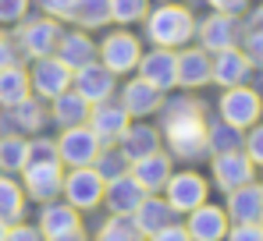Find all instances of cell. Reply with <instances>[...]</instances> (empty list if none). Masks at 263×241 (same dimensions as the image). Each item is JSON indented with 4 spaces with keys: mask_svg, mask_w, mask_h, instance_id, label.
Wrapping results in <instances>:
<instances>
[{
    "mask_svg": "<svg viewBox=\"0 0 263 241\" xmlns=\"http://www.w3.org/2000/svg\"><path fill=\"white\" fill-rule=\"evenodd\" d=\"M135 68H139V78L149 82L153 89H160V92H164V89H175V82H178V53L157 46V50L142 53Z\"/></svg>",
    "mask_w": 263,
    "mask_h": 241,
    "instance_id": "7",
    "label": "cell"
},
{
    "mask_svg": "<svg viewBox=\"0 0 263 241\" xmlns=\"http://www.w3.org/2000/svg\"><path fill=\"white\" fill-rule=\"evenodd\" d=\"M164 131H167V146L175 149V156H181V160L203 156L206 117H203V107L196 99H175V107L164 114Z\"/></svg>",
    "mask_w": 263,
    "mask_h": 241,
    "instance_id": "1",
    "label": "cell"
},
{
    "mask_svg": "<svg viewBox=\"0 0 263 241\" xmlns=\"http://www.w3.org/2000/svg\"><path fill=\"white\" fill-rule=\"evenodd\" d=\"M167 206L175 209V213H192L196 206H203L206 202V181L199 177V174H192V170H181V174H171L167 177Z\"/></svg>",
    "mask_w": 263,
    "mask_h": 241,
    "instance_id": "6",
    "label": "cell"
},
{
    "mask_svg": "<svg viewBox=\"0 0 263 241\" xmlns=\"http://www.w3.org/2000/svg\"><path fill=\"white\" fill-rule=\"evenodd\" d=\"M210 7L220 14H242L246 11V0H210Z\"/></svg>",
    "mask_w": 263,
    "mask_h": 241,
    "instance_id": "45",
    "label": "cell"
},
{
    "mask_svg": "<svg viewBox=\"0 0 263 241\" xmlns=\"http://www.w3.org/2000/svg\"><path fill=\"white\" fill-rule=\"evenodd\" d=\"M246 156L263 167V124H253V131L246 138Z\"/></svg>",
    "mask_w": 263,
    "mask_h": 241,
    "instance_id": "39",
    "label": "cell"
},
{
    "mask_svg": "<svg viewBox=\"0 0 263 241\" xmlns=\"http://www.w3.org/2000/svg\"><path fill=\"white\" fill-rule=\"evenodd\" d=\"M22 213H25V188L4 174L0 177V220L7 227L11 224H22Z\"/></svg>",
    "mask_w": 263,
    "mask_h": 241,
    "instance_id": "27",
    "label": "cell"
},
{
    "mask_svg": "<svg viewBox=\"0 0 263 241\" xmlns=\"http://www.w3.org/2000/svg\"><path fill=\"white\" fill-rule=\"evenodd\" d=\"M256 18H260V22H263V7H260V14H256Z\"/></svg>",
    "mask_w": 263,
    "mask_h": 241,
    "instance_id": "49",
    "label": "cell"
},
{
    "mask_svg": "<svg viewBox=\"0 0 263 241\" xmlns=\"http://www.w3.org/2000/svg\"><path fill=\"white\" fill-rule=\"evenodd\" d=\"M146 32H149V39L157 43V46L171 50V46H185V43L192 39V32H196V22H192V14H189L185 7L164 4V7H157V11L149 14V22H146Z\"/></svg>",
    "mask_w": 263,
    "mask_h": 241,
    "instance_id": "2",
    "label": "cell"
},
{
    "mask_svg": "<svg viewBox=\"0 0 263 241\" xmlns=\"http://www.w3.org/2000/svg\"><path fill=\"white\" fill-rule=\"evenodd\" d=\"M64 188V174L61 163H32L25 167V192L36 202H53Z\"/></svg>",
    "mask_w": 263,
    "mask_h": 241,
    "instance_id": "12",
    "label": "cell"
},
{
    "mask_svg": "<svg viewBox=\"0 0 263 241\" xmlns=\"http://www.w3.org/2000/svg\"><path fill=\"white\" fill-rule=\"evenodd\" d=\"M7 238V224H4V220H0V241Z\"/></svg>",
    "mask_w": 263,
    "mask_h": 241,
    "instance_id": "48",
    "label": "cell"
},
{
    "mask_svg": "<svg viewBox=\"0 0 263 241\" xmlns=\"http://www.w3.org/2000/svg\"><path fill=\"white\" fill-rule=\"evenodd\" d=\"M103 188H107V181L92 167H71L61 192H64L68 206H75V209H96L103 202Z\"/></svg>",
    "mask_w": 263,
    "mask_h": 241,
    "instance_id": "5",
    "label": "cell"
},
{
    "mask_svg": "<svg viewBox=\"0 0 263 241\" xmlns=\"http://www.w3.org/2000/svg\"><path fill=\"white\" fill-rule=\"evenodd\" d=\"M249 75V61H246V53L242 50H235V46H228V50H217V57L210 61V78L224 85V89H231V85H242Z\"/></svg>",
    "mask_w": 263,
    "mask_h": 241,
    "instance_id": "18",
    "label": "cell"
},
{
    "mask_svg": "<svg viewBox=\"0 0 263 241\" xmlns=\"http://www.w3.org/2000/svg\"><path fill=\"white\" fill-rule=\"evenodd\" d=\"M92 43L82 36V32H71V36H61V43H57V61L68 68V71H79V68H86V64H92Z\"/></svg>",
    "mask_w": 263,
    "mask_h": 241,
    "instance_id": "26",
    "label": "cell"
},
{
    "mask_svg": "<svg viewBox=\"0 0 263 241\" xmlns=\"http://www.w3.org/2000/svg\"><path fill=\"white\" fill-rule=\"evenodd\" d=\"M189 238L192 241H220L228 234V213L220 209V206H196L192 213H189Z\"/></svg>",
    "mask_w": 263,
    "mask_h": 241,
    "instance_id": "14",
    "label": "cell"
},
{
    "mask_svg": "<svg viewBox=\"0 0 263 241\" xmlns=\"http://www.w3.org/2000/svg\"><path fill=\"white\" fill-rule=\"evenodd\" d=\"M235 36H238L235 14H220V11L210 14V18L203 22V29H199V43H203V50H210V53L235 46Z\"/></svg>",
    "mask_w": 263,
    "mask_h": 241,
    "instance_id": "22",
    "label": "cell"
},
{
    "mask_svg": "<svg viewBox=\"0 0 263 241\" xmlns=\"http://www.w3.org/2000/svg\"><path fill=\"white\" fill-rule=\"evenodd\" d=\"M40 231L43 238H61L68 231H79V209L68 206V202H43V213H40Z\"/></svg>",
    "mask_w": 263,
    "mask_h": 241,
    "instance_id": "21",
    "label": "cell"
},
{
    "mask_svg": "<svg viewBox=\"0 0 263 241\" xmlns=\"http://www.w3.org/2000/svg\"><path fill=\"white\" fill-rule=\"evenodd\" d=\"M228 220L235 224H263V185H242L228 192V206H224Z\"/></svg>",
    "mask_w": 263,
    "mask_h": 241,
    "instance_id": "10",
    "label": "cell"
},
{
    "mask_svg": "<svg viewBox=\"0 0 263 241\" xmlns=\"http://www.w3.org/2000/svg\"><path fill=\"white\" fill-rule=\"evenodd\" d=\"M246 61H249V64H260V68H263V29L249 32V39H246Z\"/></svg>",
    "mask_w": 263,
    "mask_h": 241,
    "instance_id": "42",
    "label": "cell"
},
{
    "mask_svg": "<svg viewBox=\"0 0 263 241\" xmlns=\"http://www.w3.org/2000/svg\"><path fill=\"white\" fill-rule=\"evenodd\" d=\"M128 167H132V160L121 149H100V156L92 160V170H96L103 181H114V177L128 174Z\"/></svg>",
    "mask_w": 263,
    "mask_h": 241,
    "instance_id": "32",
    "label": "cell"
},
{
    "mask_svg": "<svg viewBox=\"0 0 263 241\" xmlns=\"http://www.w3.org/2000/svg\"><path fill=\"white\" fill-rule=\"evenodd\" d=\"M100 57H103V68H107L110 75H125V71H132V68L139 64L142 50H139V39H135V36L114 32V36H107V39L100 43Z\"/></svg>",
    "mask_w": 263,
    "mask_h": 241,
    "instance_id": "9",
    "label": "cell"
},
{
    "mask_svg": "<svg viewBox=\"0 0 263 241\" xmlns=\"http://www.w3.org/2000/svg\"><path fill=\"white\" fill-rule=\"evenodd\" d=\"M29 96V75L22 71V68H4L0 71V103L4 107H14V103H22Z\"/></svg>",
    "mask_w": 263,
    "mask_h": 241,
    "instance_id": "29",
    "label": "cell"
},
{
    "mask_svg": "<svg viewBox=\"0 0 263 241\" xmlns=\"http://www.w3.org/2000/svg\"><path fill=\"white\" fill-rule=\"evenodd\" d=\"M128 170H132V177L146 188V195H153V192H160V188L167 185V177H171V160L157 149V153H149V156L135 160Z\"/></svg>",
    "mask_w": 263,
    "mask_h": 241,
    "instance_id": "20",
    "label": "cell"
},
{
    "mask_svg": "<svg viewBox=\"0 0 263 241\" xmlns=\"http://www.w3.org/2000/svg\"><path fill=\"white\" fill-rule=\"evenodd\" d=\"M228 241H263V224H235L228 227Z\"/></svg>",
    "mask_w": 263,
    "mask_h": 241,
    "instance_id": "38",
    "label": "cell"
},
{
    "mask_svg": "<svg viewBox=\"0 0 263 241\" xmlns=\"http://www.w3.org/2000/svg\"><path fill=\"white\" fill-rule=\"evenodd\" d=\"M18 43L25 46V53L29 57H50L53 50H57V43H61V25L53 22V18H40V22H32V25H25L22 32H18Z\"/></svg>",
    "mask_w": 263,
    "mask_h": 241,
    "instance_id": "15",
    "label": "cell"
},
{
    "mask_svg": "<svg viewBox=\"0 0 263 241\" xmlns=\"http://www.w3.org/2000/svg\"><path fill=\"white\" fill-rule=\"evenodd\" d=\"M50 241H86L82 231H68V234H61V238H50Z\"/></svg>",
    "mask_w": 263,
    "mask_h": 241,
    "instance_id": "47",
    "label": "cell"
},
{
    "mask_svg": "<svg viewBox=\"0 0 263 241\" xmlns=\"http://www.w3.org/2000/svg\"><path fill=\"white\" fill-rule=\"evenodd\" d=\"M4 241H46V238H43V231H40V227H29V224H11Z\"/></svg>",
    "mask_w": 263,
    "mask_h": 241,
    "instance_id": "40",
    "label": "cell"
},
{
    "mask_svg": "<svg viewBox=\"0 0 263 241\" xmlns=\"http://www.w3.org/2000/svg\"><path fill=\"white\" fill-rule=\"evenodd\" d=\"M100 149H103V142L92 135V128L75 124V128H64V135L57 142V160L68 163V167H92Z\"/></svg>",
    "mask_w": 263,
    "mask_h": 241,
    "instance_id": "3",
    "label": "cell"
},
{
    "mask_svg": "<svg viewBox=\"0 0 263 241\" xmlns=\"http://www.w3.org/2000/svg\"><path fill=\"white\" fill-rule=\"evenodd\" d=\"M253 167H256V163L249 160L242 149H235V153H217V156H214V181H217V188H224V192L242 188V185L253 181Z\"/></svg>",
    "mask_w": 263,
    "mask_h": 241,
    "instance_id": "11",
    "label": "cell"
},
{
    "mask_svg": "<svg viewBox=\"0 0 263 241\" xmlns=\"http://www.w3.org/2000/svg\"><path fill=\"white\" fill-rule=\"evenodd\" d=\"M25 7H29V0H0V22L11 25V22L25 18Z\"/></svg>",
    "mask_w": 263,
    "mask_h": 241,
    "instance_id": "41",
    "label": "cell"
},
{
    "mask_svg": "<svg viewBox=\"0 0 263 241\" xmlns=\"http://www.w3.org/2000/svg\"><path fill=\"white\" fill-rule=\"evenodd\" d=\"M242 146V135H238V128H231V124H214V128H206V149H214V153H235Z\"/></svg>",
    "mask_w": 263,
    "mask_h": 241,
    "instance_id": "33",
    "label": "cell"
},
{
    "mask_svg": "<svg viewBox=\"0 0 263 241\" xmlns=\"http://www.w3.org/2000/svg\"><path fill=\"white\" fill-rule=\"evenodd\" d=\"M25 153H29V142H25V138L4 135V138H0V170H4V174L25 170Z\"/></svg>",
    "mask_w": 263,
    "mask_h": 241,
    "instance_id": "31",
    "label": "cell"
},
{
    "mask_svg": "<svg viewBox=\"0 0 263 241\" xmlns=\"http://www.w3.org/2000/svg\"><path fill=\"white\" fill-rule=\"evenodd\" d=\"M89 128L100 142H121V135L128 131V110L114 99H103V103H92L89 110Z\"/></svg>",
    "mask_w": 263,
    "mask_h": 241,
    "instance_id": "8",
    "label": "cell"
},
{
    "mask_svg": "<svg viewBox=\"0 0 263 241\" xmlns=\"http://www.w3.org/2000/svg\"><path fill=\"white\" fill-rule=\"evenodd\" d=\"M68 18H75L82 29H100L103 22H110V0H75Z\"/></svg>",
    "mask_w": 263,
    "mask_h": 241,
    "instance_id": "30",
    "label": "cell"
},
{
    "mask_svg": "<svg viewBox=\"0 0 263 241\" xmlns=\"http://www.w3.org/2000/svg\"><path fill=\"white\" fill-rule=\"evenodd\" d=\"M206 82H210V57H206V50H185V53H178V85L199 89Z\"/></svg>",
    "mask_w": 263,
    "mask_h": 241,
    "instance_id": "24",
    "label": "cell"
},
{
    "mask_svg": "<svg viewBox=\"0 0 263 241\" xmlns=\"http://www.w3.org/2000/svg\"><path fill=\"white\" fill-rule=\"evenodd\" d=\"M68 85H71V71H68L57 57H40L36 71H32V89H36L40 96H46V99H53V96H61Z\"/></svg>",
    "mask_w": 263,
    "mask_h": 241,
    "instance_id": "19",
    "label": "cell"
},
{
    "mask_svg": "<svg viewBox=\"0 0 263 241\" xmlns=\"http://www.w3.org/2000/svg\"><path fill=\"white\" fill-rule=\"evenodd\" d=\"M96 241H142V234L135 231V224L128 216H114V220L103 224V231L96 234Z\"/></svg>",
    "mask_w": 263,
    "mask_h": 241,
    "instance_id": "35",
    "label": "cell"
},
{
    "mask_svg": "<svg viewBox=\"0 0 263 241\" xmlns=\"http://www.w3.org/2000/svg\"><path fill=\"white\" fill-rule=\"evenodd\" d=\"M75 92H79L86 103H103V99H110V92H114V75H110L103 64H86V68H79V75H75Z\"/></svg>",
    "mask_w": 263,
    "mask_h": 241,
    "instance_id": "17",
    "label": "cell"
},
{
    "mask_svg": "<svg viewBox=\"0 0 263 241\" xmlns=\"http://www.w3.org/2000/svg\"><path fill=\"white\" fill-rule=\"evenodd\" d=\"M160 149V135H157V128H146V124H135L128 131L121 135V153L128 156L132 163L142 160V156H149V153H157Z\"/></svg>",
    "mask_w": 263,
    "mask_h": 241,
    "instance_id": "25",
    "label": "cell"
},
{
    "mask_svg": "<svg viewBox=\"0 0 263 241\" xmlns=\"http://www.w3.org/2000/svg\"><path fill=\"white\" fill-rule=\"evenodd\" d=\"M57 103H53V120L57 124H64V128H75V124H86L89 117V103L79 96V92H61V96H53Z\"/></svg>",
    "mask_w": 263,
    "mask_h": 241,
    "instance_id": "28",
    "label": "cell"
},
{
    "mask_svg": "<svg viewBox=\"0 0 263 241\" xmlns=\"http://www.w3.org/2000/svg\"><path fill=\"white\" fill-rule=\"evenodd\" d=\"M132 224L142 238H153L157 231H164L167 224H175V209L167 206V199H157V195H146L139 202V209L132 213Z\"/></svg>",
    "mask_w": 263,
    "mask_h": 241,
    "instance_id": "16",
    "label": "cell"
},
{
    "mask_svg": "<svg viewBox=\"0 0 263 241\" xmlns=\"http://www.w3.org/2000/svg\"><path fill=\"white\" fill-rule=\"evenodd\" d=\"M142 199H146V188H142L132 174H121V177L107 181V188H103V202L110 206L114 216H132Z\"/></svg>",
    "mask_w": 263,
    "mask_h": 241,
    "instance_id": "13",
    "label": "cell"
},
{
    "mask_svg": "<svg viewBox=\"0 0 263 241\" xmlns=\"http://www.w3.org/2000/svg\"><path fill=\"white\" fill-rule=\"evenodd\" d=\"M32 163H61V160H57V142H50V138H36V142H29L25 167H32Z\"/></svg>",
    "mask_w": 263,
    "mask_h": 241,
    "instance_id": "36",
    "label": "cell"
},
{
    "mask_svg": "<svg viewBox=\"0 0 263 241\" xmlns=\"http://www.w3.org/2000/svg\"><path fill=\"white\" fill-rule=\"evenodd\" d=\"M263 114V99L260 92L246 89V85H231L224 96H220V117L231 128H253Z\"/></svg>",
    "mask_w": 263,
    "mask_h": 241,
    "instance_id": "4",
    "label": "cell"
},
{
    "mask_svg": "<svg viewBox=\"0 0 263 241\" xmlns=\"http://www.w3.org/2000/svg\"><path fill=\"white\" fill-rule=\"evenodd\" d=\"M149 241H192V238H189V231H185V227H178V224H167L164 231H157V234H153Z\"/></svg>",
    "mask_w": 263,
    "mask_h": 241,
    "instance_id": "43",
    "label": "cell"
},
{
    "mask_svg": "<svg viewBox=\"0 0 263 241\" xmlns=\"http://www.w3.org/2000/svg\"><path fill=\"white\" fill-rule=\"evenodd\" d=\"M11 64H14V50H11V43H7V39H0V71L11 68Z\"/></svg>",
    "mask_w": 263,
    "mask_h": 241,
    "instance_id": "46",
    "label": "cell"
},
{
    "mask_svg": "<svg viewBox=\"0 0 263 241\" xmlns=\"http://www.w3.org/2000/svg\"><path fill=\"white\" fill-rule=\"evenodd\" d=\"M71 4H75V0H43L46 14H53V18H68V14H71Z\"/></svg>",
    "mask_w": 263,
    "mask_h": 241,
    "instance_id": "44",
    "label": "cell"
},
{
    "mask_svg": "<svg viewBox=\"0 0 263 241\" xmlns=\"http://www.w3.org/2000/svg\"><path fill=\"white\" fill-rule=\"evenodd\" d=\"M142 14H146V0H110L114 22H139Z\"/></svg>",
    "mask_w": 263,
    "mask_h": 241,
    "instance_id": "37",
    "label": "cell"
},
{
    "mask_svg": "<svg viewBox=\"0 0 263 241\" xmlns=\"http://www.w3.org/2000/svg\"><path fill=\"white\" fill-rule=\"evenodd\" d=\"M121 107L128 110V117H146V114H153L160 107V89H153L149 82L135 78L121 92Z\"/></svg>",
    "mask_w": 263,
    "mask_h": 241,
    "instance_id": "23",
    "label": "cell"
},
{
    "mask_svg": "<svg viewBox=\"0 0 263 241\" xmlns=\"http://www.w3.org/2000/svg\"><path fill=\"white\" fill-rule=\"evenodd\" d=\"M14 110V120H18V128H25V131H40L43 128V120H46V114H43V107L36 103V99H22V103H14L11 107Z\"/></svg>",
    "mask_w": 263,
    "mask_h": 241,
    "instance_id": "34",
    "label": "cell"
}]
</instances>
